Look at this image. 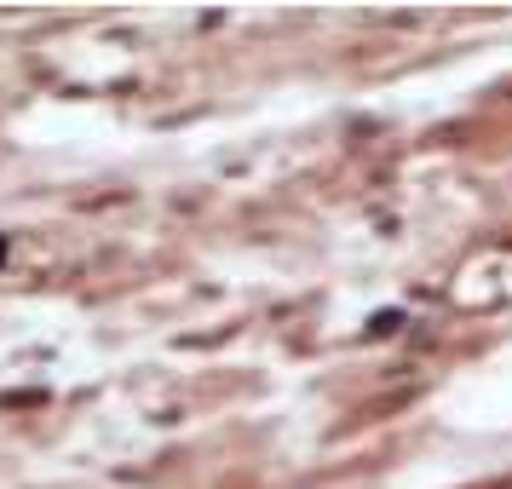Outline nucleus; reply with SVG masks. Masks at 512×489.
Listing matches in <instances>:
<instances>
[{
  "label": "nucleus",
  "mask_w": 512,
  "mask_h": 489,
  "mask_svg": "<svg viewBox=\"0 0 512 489\" xmlns=\"http://www.w3.org/2000/svg\"><path fill=\"white\" fill-rule=\"evenodd\" d=\"M397 323H403V317H397V311H380V317H374V323H369V334H392Z\"/></svg>",
  "instance_id": "obj_2"
},
{
  "label": "nucleus",
  "mask_w": 512,
  "mask_h": 489,
  "mask_svg": "<svg viewBox=\"0 0 512 489\" xmlns=\"http://www.w3.org/2000/svg\"><path fill=\"white\" fill-rule=\"evenodd\" d=\"M47 392H6L0 397V409H29V403H41Z\"/></svg>",
  "instance_id": "obj_1"
}]
</instances>
